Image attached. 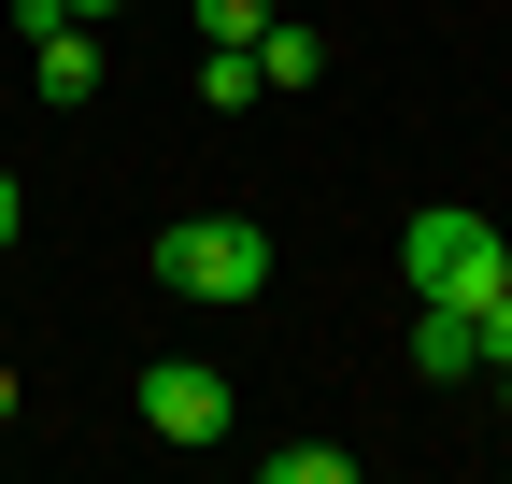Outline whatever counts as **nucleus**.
I'll list each match as a JSON object with an SVG mask.
<instances>
[{
    "label": "nucleus",
    "instance_id": "f257e3e1",
    "mask_svg": "<svg viewBox=\"0 0 512 484\" xmlns=\"http://www.w3.org/2000/svg\"><path fill=\"white\" fill-rule=\"evenodd\" d=\"M399 271H413V299H441V314H484V299L512 285V228H498V214H456V200H427V214L399 228Z\"/></svg>",
    "mask_w": 512,
    "mask_h": 484
},
{
    "label": "nucleus",
    "instance_id": "f03ea898",
    "mask_svg": "<svg viewBox=\"0 0 512 484\" xmlns=\"http://www.w3.org/2000/svg\"><path fill=\"white\" fill-rule=\"evenodd\" d=\"M157 285L200 299V314H228V299L271 285V228H256V214H171L157 228Z\"/></svg>",
    "mask_w": 512,
    "mask_h": 484
},
{
    "label": "nucleus",
    "instance_id": "7ed1b4c3",
    "mask_svg": "<svg viewBox=\"0 0 512 484\" xmlns=\"http://www.w3.org/2000/svg\"><path fill=\"white\" fill-rule=\"evenodd\" d=\"M128 413H143L157 442H228V371H200V356H143Z\"/></svg>",
    "mask_w": 512,
    "mask_h": 484
},
{
    "label": "nucleus",
    "instance_id": "20e7f679",
    "mask_svg": "<svg viewBox=\"0 0 512 484\" xmlns=\"http://www.w3.org/2000/svg\"><path fill=\"white\" fill-rule=\"evenodd\" d=\"M29 100H57V114H86V100H100V15L29 29Z\"/></svg>",
    "mask_w": 512,
    "mask_h": 484
},
{
    "label": "nucleus",
    "instance_id": "39448f33",
    "mask_svg": "<svg viewBox=\"0 0 512 484\" xmlns=\"http://www.w3.org/2000/svg\"><path fill=\"white\" fill-rule=\"evenodd\" d=\"M413 371H427V385H470V371H484L470 314H441V299H413Z\"/></svg>",
    "mask_w": 512,
    "mask_h": 484
},
{
    "label": "nucleus",
    "instance_id": "423d86ee",
    "mask_svg": "<svg viewBox=\"0 0 512 484\" xmlns=\"http://www.w3.org/2000/svg\"><path fill=\"white\" fill-rule=\"evenodd\" d=\"M313 72H328V43H313V29H285V15L256 29V86H313Z\"/></svg>",
    "mask_w": 512,
    "mask_h": 484
},
{
    "label": "nucleus",
    "instance_id": "0eeeda50",
    "mask_svg": "<svg viewBox=\"0 0 512 484\" xmlns=\"http://www.w3.org/2000/svg\"><path fill=\"white\" fill-rule=\"evenodd\" d=\"M200 100H214V114H242V100H271V86H256V43H200Z\"/></svg>",
    "mask_w": 512,
    "mask_h": 484
},
{
    "label": "nucleus",
    "instance_id": "6e6552de",
    "mask_svg": "<svg viewBox=\"0 0 512 484\" xmlns=\"http://www.w3.org/2000/svg\"><path fill=\"white\" fill-rule=\"evenodd\" d=\"M256 470H271V484H342L356 456H342V442H271V456H256Z\"/></svg>",
    "mask_w": 512,
    "mask_h": 484
},
{
    "label": "nucleus",
    "instance_id": "1a4fd4ad",
    "mask_svg": "<svg viewBox=\"0 0 512 484\" xmlns=\"http://www.w3.org/2000/svg\"><path fill=\"white\" fill-rule=\"evenodd\" d=\"M271 29V0H200V43H256Z\"/></svg>",
    "mask_w": 512,
    "mask_h": 484
},
{
    "label": "nucleus",
    "instance_id": "9d476101",
    "mask_svg": "<svg viewBox=\"0 0 512 484\" xmlns=\"http://www.w3.org/2000/svg\"><path fill=\"white\" fill-rule=\"evenodd\" d=\"M470 342H484V371H498V356H512V285L484 299V314H470Z\"/></svg>",
    "mask_w": 512,
    "mask_h": 484
},
{
    "label": "nucleus",
    "instance_id": "9b49d317",
    "mask_svg": "<svg viewBox=\"0 0 512 484\" xmlns=\"http://www.w3.org/2000/svg\"><path fill=\"white\" fill-rule=\"evenodd\" d=\"M15 228H29V186H15V171H0V257H15Z\"/></svg>",
    "mask_w": 512,
    "mask_h": 484
},
{
    "label": "nucleus",
    "instance_id": "f8f14e48",
    "mask_svg": "<svg viewBox=\"0 0 512 484\" xmlns=\"http://www.w3.org/2000/svg\"><path fill=\"white\" fill-rule=\"evenodd\" d=\"M498 428H512V356H498Z\"/></svg>",
    "mask_w": 512,
    "mask_h": 484
},
{
    "label": "nucleus",
    "instance_id": "ddd939ff",
    "mask_svg": "<svg viewBox=\"0 0 512 484\" xmlns=\"http://www.w3.org/2000/svg\"><path fill=\"white\" fill-rule=\"evenodd\" d=\"M72 15H114V0H72Z\"/></svg>",
    "mask_w": 512,
    "mask_h": 484
}]
</instances>
